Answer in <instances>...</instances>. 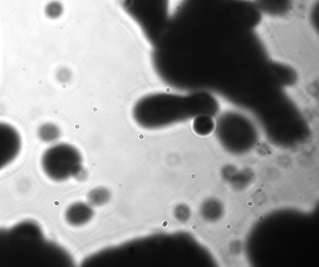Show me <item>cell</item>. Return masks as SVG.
I'll return each instance as SVG.
<instances>
[{"instance_id": "8", "label": "cell", "mask_w": 319, "mask_h": 267, "mask_svg": "<svg viewBox=\"0 0 319 267\" xmlns=\"http://www.w3.org/2000/svg\"><path fill=\"white\" fill-rule=\"evenodd\" d=\"M64 5L59 0H52L48 3L44 7V15L50 20H57L63 15Z\"/></svg>"}, {"instance_id": "6", "label": "cell", "mask_w": 319, "mask_h": 267, "mask_svg": "<svg viewBox=\"0 0 319 267\" xmlns=\"http://www.w3.org/2000/svg\"><path fill=\"white\" fill-rule=\"evenodd\" d=\"M90 205L82 202L72 204L66 210V221L74 226H82L87 223L94 215V210Z\"/></svg>"}, {"instance_id": "7", "label": "cell", "mask_w": 319, "mask_h": 267, "mask_svg": "<svg viewBox=\"0 0 319 267\" xmlns=\"http://www.w3.org/2000/svg\"><path fill=\"white\" fill-rule=\"evenodd\" d=\"M37 135L45 143H52L60 138L61 131L57 125L52 123H45L38 128Z\"/></svg>"}, {"instance_id": "3", "label": "cell", "mask_w": 319, "mask_h": 267, "mask_svg": "<svg viewBox=\"0 0 319 267\" xmlns=\"http://www.w3.org/2000/svg\"><path fill=\"white\" fill-rule=\"evenodd\" d=\"M120 4L154 46L164 33L170 20V0H120Z\"/></svg>"}, {"instance_id": "4", "label": "cell", "mask_w": 319, "mask_h": 267, "mask_svg": "<svg viewBox=\"0 0 319 267\" xmlns=\"http://www.w3.org/2000/svg\"><path fill=\"white\" fill-rule=\"evenodd\" d=\"M41 165L51 180L63 181L79 175L82 170V158L78 149L68 143H59L45 149Z\"/></svg>"}, {"instance_id": "10", "label": "cell", "mask_w": 319, "mask_h": 267, "mask_svg": "<svg viewBox=\"0 0 319 267\" xmlns=\"http://www.w3.org/2000/svg\"><path fill=\"white\" fill-rule=\"evenodd\" d=\"M231 228H232V226H231L230 225V226L229 225L227 226V229H229V228L230 229Z\"/></svg>"}, {"instance_id": "1", "label": "cell", "mask_w": 319, "mask_h": 267, "mask_svg": "<svg viewBox=\"0 0 319 267\" xmlns=\"http://www.w3.org/2000/svg\"><path fill=\"white\" fill-rule=\"evenodd\" d=\"M66 251L44 236L36 222H21L0 228V267L68 266Z\"/></svg>"}, {"instance_id": "5", "label": "cell", "mask_w": 319, "mask_h": 267, "mask_svg": "<svg viewBox=\"0 0 319 267\" xmlns=\"http://www.w3.org/2000/svg\"><path fill=\"white\" fill-rule=\"evenodd\" d=\"M22 148L20 132L13 125L0 122V170L17 158Z\"/></svg>"}, {"instance_id": "2", "label": "cell", "mask_w": 319, "mask_h": 267, "mask_svg": "<svg viewBox=\"0 0 319 267\" xmlns=\"http://www.w3.org/2000/svg\"><path fill=\"white\" fill-rule=\"evenodd\" d=\"M189 101L167 93H156L140 98L133 106L132 117L143 129L157 130L183 119L189 114Z\"/></svg>"}, {"instance_id": "9", "label": "cell", "mask_w": 319, "mask_h": 267, "mask_svg": "<svg viewBox=\"0 0 319 267\" xmlns=\"http://www.w3.org/2000/svg\"><path fill=\"white\" fill-rule=\"evenodd\" d=\"M109 198V192L104 188L93 189L89 194V201L91 205L103 204L108 201Z\"/></svg>"}]
</instances>
